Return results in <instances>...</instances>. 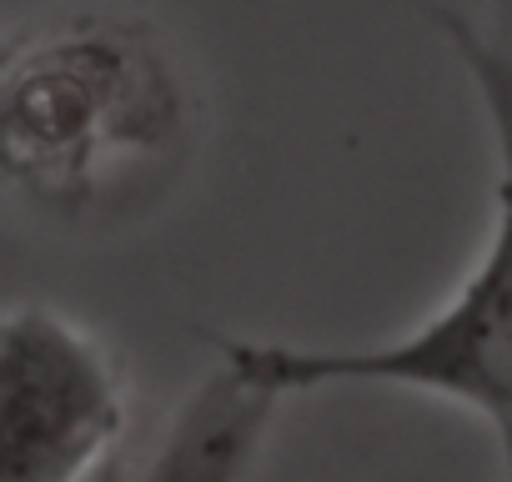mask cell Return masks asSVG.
I'll list each match as a JSON object with an SVG mask.
<instances>
[{"label":"cell","mask_w":512,"mask_h":482,"mask_svg":"<svg viewBox=\"0 0 512 482\" xmlns=\"http://www.w3.org/2000/svg\"><path fill=\"white\" fill-rule=\"evenodd\" d=\"M191 96L151 26L61 16L0 46V186L86 221L151 191L186 151Z\"/></svg>","instance_id":"obj_1"},{"label":"cell","mask_w":512,"mask_h":482,"mask_svg":"<svg viewBox=\"0 0 512 482\" xmlns=\"http://www.w3.org/2000/svg\"><path fill=\"white\" fill-rule=\"evenodd\" d=\"M507 191L497 186V216L482 252L457 287L402 337L367 347H302L267 337H216V367L267 392L272 402L322 387H402L437 397L492 432L507 447L512 417V277H507Z\"/></svg>","instance_id":"obj_2"},{"label":"cell","mask_w":512,"mask_h":482,"mask_svg":"<svg viewBox=\"0 0 512 482\" xmlns=\"http://www.w3.org/2000/svg\"><path fill=\"white\" fill-rule=\"evenodd\" d=\"M131 422L116 352L76 317L0 312V482H106Z\"/></svg>","instance_id":"obj_3"},{"label":"cell","mask_w":512,"mask_h":482,"mask_svg":"<svg viewBox=\"0 0 512 482\" xmlns=\"http://www.w3.org/2000/svg\"><path fill=\"white\" fill-rule=\"evenodd\" d=\"M282 402L246 387L226 367H211L171 412L156 452L121 482H246Z\"/></svg>","instance_id":"obj_4"},{"label":"cell","mask_w":512,"mask_h":482,"mask_svg":"<svg viewBox=\"0 0 512 482\" xmlns=\"http://www.w3.org/2000/svg\"><path fill=\"white\" fill-rule=\"evenodd\" d=\"M121 472H126V467H121ZM121 472H116V477H106V482H121Z\"/></svg>","instance_id":"obj_5"}]
</instances>
